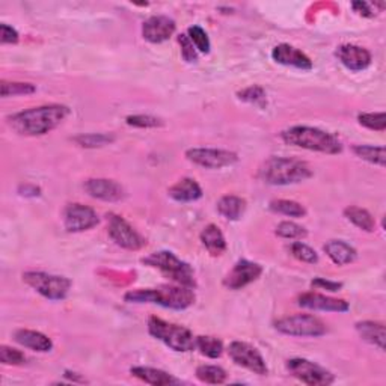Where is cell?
<instances>
[{
  "instance_id": "cell-15",
  "label": "cell",
  "mask_w": 386,
  "mask_h": 386,
  "mask_svg": "<svg viewBox=\"0 0 386 386\" xmlns=\"http://www.w3.org/2000/svg\"><path fill=\"white\" fill-rule=\"evenodd\" d=\"M298 305L311 311H326V313H347L350 310V305L343 299L329 298L318 293H303L298 298Z\"/></svg>"
},
{
  "instance_id": "cell-11",
  "label": "cell",
  "mask_w": 386,
  "mask_h": 386,
  "mask_svg": "<svg viewBox=\"0 0 386 386\" xmlns=\"http://www.w3.org/2000/svg\"><path fill=\"white\" fill-rule=\"evenodd\" d=\"M186 157L205 169H224L239 160L236 152L217 148H190L186 151Z\"/></svg>"
},
{
  "instance_id": "cell-7",
  "label": "cell",
  "mask_w": 386,
  "mask_h": 386,
  "mask_svg": "<svg viewBox=\"0 0 386 386\" xmlns=\"http://www.w3.org/2000/svg\"><path fill=\"white\" fill-rule=\"evenodd\" d=\"M275 329L284 335L302 337V338H317L328 332L326 325L318 317L308 314L287 315L275 321Z\"/></svg>"
},
{
  "instance_id": "cell-29",
  "label": "cell",
  "mask_w": 386,
  "mask_h": 386,
  "mask_svg": "<svg viewBox=\"0 0 386 386\" xmlns=\"http://www.w3.org/2000/svg\"><path fill=\"white\" fill-rule=\"evenodd\" d=\"M195 349H198L199 353L204 356H207L210 359H217L224 353V344L216 337L201 335V337H197L195 340Z\"/></svg>"
},
{
  "instance_id": "cell-10",
  "label": "cell",
  "mask_w": 386,
  "mask_h": 386,
  "mask_svg": "<svg viewBox=\"0 0 386 386\" xmlns=\"http://www.w3.org/2000/svg\"><path fill=\"white\" fill-rule=\"evenodd\" d=\"M108 217V233L118 246L127 251H139L145 246L147 240L140 236L122 216L110 213Z\"/></svg>"
},
{
  "instance_id": "cell-6",
  "label": "cell",
  "mask_w": 386,
  "mask_h": 386,
  "mask_svg": "<svg viewBox=\"0 0 386 386\" xmlns=\"http://www.w3.org/2000/svg\"><path fill=\"white\" fill-rule=\"evenodd\" d=\"M150 335L168 345L171 350L187 353L195 349V337L193 333L179 325L168 323L159 317H150L148 320Z\"/></svg>"
},
{
  "instance_id": "cell-24",
  "label": "cell",
  "mask_w": 386,
  "mask_h": 386,
  "mask_svg": "<svg viewBox=\"0 0 386 386\" xmlns=\"http://www.w3.org/2000/svg\"><path fill=\"white\" fill-rule=\"evenodd\" d=\"M201 241L204 244V248L209 251L210 255L213 256H219L222 255L225 251H226V240L222 234L221 228H219L217 225H207L201 233Z\"/></svg>"
},
{
  "instance_id": "cell-9",
  "label": "cell",
  "mask_w": 386,
  "mask_h": 386,
  "mask_svg": "<svg viewBox=\"0 0 386 386\" xmlns=\"http://www.w3.org/2000/svg\"><path fill=\"white\" fill-rule=\"evenodd\" d=\"M286 368L294 379L310 386H329L335 382V376L329 370L308 361L305 358L288 359Z\"/></svg>"
},
{
  "instance_id": "cell-34",
  "label": "cell",
  "mask_w": 386,
  "mask_h": 386,
  "mask_svg": "<svg viewBox=\"0 0 386 386\" xmlns=\"http://www.w3.org/2000/svg\"><path fill=\"white\" fill-rule=\"evenodd\" d=\"M276 234L282 239H290V240H301L305 239L308 236V231L296 222H290V221H284L281 222L276 226Z\"/></svg>"
},
{
  "instance_id": "cell-17",
  "label": "cell",
  "mask_w": 386,
  "mask_h": 386,
  "mask_svg": "<svg viewBox=\"0 0 386 386\" xmlns=\"http://www.w3.org/2000/svg\"><path fill=\"white\" fill-rule=\"evenodd\" d=\"M83 187L89 197L108 202L121 201L125 195L124 187L120 183L108 178H91L83 184Z\"/></svg>"
},
{
  "instance_id": "cell-26",
  "label": "cell",
  "mask_w": 386,
  "mask_h": 386,
  "mask_svg": "<svg viewBox=\"0 0 386 386\" xmlns=\"http://www.w3.org/2000/svg\"><path fill=\"white\" fill-rule=\"evenodd\" d=\"M246 210V201L236 195H225L217 201V212L228 221H239Z\"/></svg>"
},
{
  "instance_id": "cell-22",
  "label": "cell",
  "mask_w": 386,
  "mask_h": 386,
  "mask_svg": "<svg viewBox=\"0 0 386 386\" xmlns=\"http://www.w3.org/2000/svg\"><path fill=\"white\" fill-rule=\"evenodd\" d=\"M168 195L178 202H193L202 197V189L193 178H182L178 183L169 187Z\"/></svg>"
},
{
  "instance_id": "cell-23",
  "label": "cell",
  "mask_w": 386,
  "mask_h": 386,
  "mask_svg": "<svg viewBox=\"0 0 386 386\" xmlns=\"http://www.w3.org/2000/svg\"><path fill=\"white\" fill-rule=\"evenodd\" d=\"M356 330L364 341L376 345L379 350H385V341H386V329L383 323H379V321H359L356 323Z\"/></svg>"
},
{
  "instance_id": "cell-35",
  "label": "cell",
  "mask_w": 386,
  "mask_h": 386,
  "mask_svg": "<svg viewBox=\"0 0 386 386\" xmlns=\"http://www.w3.org/2000/svg\"><path fill=\"white\" fill-rule=\"evenodd\" d=\"M290 251L293 254V256L296 260H299L302 263H306V264H315L318 261V255L317 252L308 246V244L302 243V241H294L291 243L290 246Z\"/></svg>"
},
{
  "instance_id": "cell-38",
  "label": "cell",
  "mask_w": 386,
  "mask_h": 386,
  "mask_svg": "<svg viewBox=\"0 0 386 386\" xmlns=\"http://www.w3.org/2000/svg\"><path fill=\"white\" fill-rule=\"evenodd\" d=\"M127 125L137 127V128H156L163 125L160 118L151 117V115H130L125 118Z\"/></svg>"
},
{
  "instance_id": "cell-33",
  "label": "cell",
  "mask_w": 386,
  "mask_h": 386,
  "mask_svg": "<svg viewBox=\"0 0 386 386\" xmlns=\"http://www.w3.org/2000/svg\"><path fill=\"white\" fill-rule=\"evenodd\" d=\"M35 91H36V88L32 83L8 82V80L0 82V93H2L4 98L16 97V95H29V94H33Z\"/></svg>"
},
{
  "instance_id": "cell-44",
  "label": "cell",
  "mask_w": 386,
  "mask_h": 386,
  "mask_svg": "<svg viewBox=\"0 0 386 386\" xmlns=\"http://www.w3.org/2000/svg\"><path fill=\"white\" fill-rule=\"evenodd\" d=\"M352 6L358 12V14H361L364 17H375V12H372L371 5L367 2H353Z\"/></svg>"
},
{
  "instance_id": "cell-41",
  "label": "cell",
  "mask_w": 386,
  "mask_h": 386,
  "mask_svg": "<svg viewBox=\"0 0 386 386\" xmlns=\"http://www.w3.org/2000/svg\"><path fill=\"white\" fill-rule=\"evenodd\" d=\"M237 95L240 100L248 103H264L266 100V91L259 85H252L246 89H243V91H240Z\"/></svg>"
},
{
  "instance_id": "cell-36",
  "label": "cell",
  "mask_w": 386,
  "mask_h": 386,
  "mask_svg": "<svg viewBox=\"0 0 386 386\" xmlns=\"http://www.w3.org/2000/svg\"><path fill=\"white\" fill-rule=\"evenodd\" d=\"M358 121L365 128H370V130L375 132H385L386 128V115L385 112H377V113H361L358 117Z\"/></svg>"
},
{
  "instance_id": "cell-8",
  "label": "cell",
  "mask_w": 386,
  "mask_h": 386,
  "mask_svg": "<svg viewBox=\"0 0 386 386\" xmlns=\"http://www.w3.org/2000/svg\"><path fill=\"white\" fill-rule=\"evenodd\" d=\"M23 281L48 301L66 299L71 288V281L68 278L46 272H24Z\"/></svg>"
},
{
  "instance_id": "cell-14",
  "label": "cell",
  "mask_w": 386,
  "mask_h": 386,
  "mask_svg": "<svg viewBox=\"0 0 386 386\" xmlns=\"http://www.w3.org/2000/svg\"><path fill=\"white\" fill-rule=\"evenodd\" d=\"M263 273V267L259 263L249 260H240L229 270L224 278V287L228 290H241L252 284Z\"/></svg>"
},
{
  "instance_id": "cell-43",
  "label": "cell",
  "mask_w": 386,
  "mask_h": 386,
  "mask_svg": "<svg viewBox=\"0 0 386 386\" xmlns=\"http://www.w3.org/2000/svg\"><path fill=\"white\" fill-rule=\"evenodd\" d=\"M311 287L313 288H320V290H326L330 293L340 291L343 288V282H335V281H328L323 278H315L311 281Z\"/></svg>"
},
{
  "instance_id": "cell-39",
  "label": "cell",
  "mask_w": 386,
  "mask_h": 386,
  "mask_svg": "<svg viewBox=\"0 0 386 386\" xmlns=\"http://www.w3.org/2000/svg\"><path fill=\"white\" fill-rule=\"evenodd\" d=\"M0 362L4 365H23L26 362V356L17 349L2 345L0 347Z\"/></svg>"
},
{
  "instance_id": "cell-28",
  "label": "cell",
  "mask_w": 386,
  "mask_h": 386,
  "mask_svg": "<svg viewBox=\"0 0 386 386\" xmlns=\"http://www.w3.org/2000/svg\"><path fill=\"white\" fill-rule=\"evenodd\" d=\"M353 152L359 159L367 160L372 165H377L383 168L386 163V150L385 147H375V145H355Z\"/></svg>"
},
{
  "instance_id": "cell-1",
  "label": "cell",
  "mask_w": 386,
  "mask_h": 386,
  "mask_svg": "<svg viewBox=\"0 0 386 386\" xmlns=\"http://www.w3.org/2000/svg\"><path fill=\"white\" fill-rule=\"evenodd\" d=\"M70 115V109L63 105H46L26 109L9 115V127L21 136H43L55 130Z\"/></svg>"
},
{
  "instance_id": "cell-32",
  "label": "cell",
  "mask_w": 386,
  "mask_h": 386,
  "mask_svg": "<svg viewBox=\"0 0 386 386\" xmlns=\"http://www.w3.org/2000/svg\"><path fill=\"white\" fill-rule=\"evenodd\" d=\"M113 140H115V136L109 133H88V135H80L74 137V142H77L80 147H85V148L105 147V145L112 144Z\"/></svg>"
},
{
  "instance_id": "cell-19",
  "label": "cell",
  "mask_w": 386,
  "mask_h": 386,
  "mask_svg": "<svg viewBox=\"0 0 386 386\" xmlns=\"http://www.w3.org/2000/svg\"><path fill=\"white\" fill-rule=\"evenodd\" d=\"M272 58L275 62L281 63L286 67H294L299 70H311L313 61L308 58L303 51L296 48L290 44H279L273 48Z\"/></svg>"
},
{
  "instance_id": "cell-12",
  "label": "cell",
  "mask_w": 386,
  "mask_h": 386,
  "mask_svg": "<svg viewBox=\"0 0 386 386\" xmlns=\"http://www.w3.org/2000/svg\"><path fill=\"white\" fill-rule=\"evenodd\" d=\"M228 355L236 365L246 368L255 372V375L266 376L268 372L263 355L248 343L233 341L228 345Z\"/></svg>"
},
{
  "instance_id": "cell-31",
  "label": "cell",
  "mask_w": 386,
  "mask_h": 386,
  "mask_svg": "<svg viewBox=\"0 0 386 386\" xmlns=\"http://www.w3.org/2000/svg\"><path fill=\"white\" fill-rule=\"evenodd\" d=\"M197 377L210 385H221L226 380V371L217 365H199L197 368Z\"/></svg>"
},
{
  "instance_id": "cell-16",
  "label": "cell",
  "mask_w": 386,
  "mask_h": 386,
  "mask_svg": "<svg viewBox=\"0 0 386 386\" xmlns=\"http://www.w3.org/2000/svg\"><path fill=\"white\" fill-rule=\"evenodd\" d=\"M177 24L172 19L166 16H152L142 24V36L148 43L160 44L168 41L174 35Z\"/></svg>"
},
{
  "instance_id": "cell-21",
  "label": "cell",
  "mask_w": 386,
  "mask_h": 386,
  "mask_svg": "<svg viewBox=\"0 0 386 386\" xmlns=\"http://www.w3.org/2000/svg\"><path fill=\"white\" fill-rule=\"evenodd\" d=\"M323 251L326 252L330 261L337 266L350 264L358 256L356 249L343 240H329L323 246Z\"/></svg>"
},
{
  "instance_id": "cell-20",
  "label": "cell",
  "mask_w": 386,
  "mask_h": 386,
  "mask_svg": "<svg viewBox=\"0 0 386 386\" xmlns=\"http://www.w3.org/2000/svg\"><path fill=\"white\" fill-rule=\"evenodd\" d=\"M14 340L20 345L28 347V349L40 353H47L53 349V343H51V340L38 330L19 329L14 332Z\"/></svg>"
},
{
  "instance_id": "cell-30",
  "label": "cell",
  "mask_w": 386,
  "mask_h": 386,
  "mask_svg": "<svg viewBox=\"0 0 386 386\" xmlns=\"http://www.w3.org/2000/svg\"><path fill=\"white\" fill-rule=\"evenodd\" d=\"M270 210L284 214V216H290V217H303L306 216V209L303 207L302 204L296 202V201H290V199H275L270 202Z\"/></svg>"
},
{
  "instance_id": "cell-3",
  "label": "cell",
  "mask_w": 386,
  "mask_h": 386,
  "mask_svg": "<svg viewBox=\"0 0 386 386\" xmlns=\"http://www.w3.org/2000/svg\"><path fill=\"white\" fill-rule=\"evenodd\" d=\"M313 177L311 166L299 159L270 157L259 169V178L270 186H288L302 183Z\"/></svg>"
},
{
  "instance_id": "cell-25",
  "label": "cell",
  "mask_w": 386,
  "mask_h": 386,
  "mask_svg": "<svg viewBox=\"0 0 386 386\" xmlns=\"http://www.w3.org/2000/svg\"><path fill=\"white\" fill-rule=\"evenodd\" d=\"M132 375L137 377L139 380H142L145 383L154 385V386H168L178 383L175 377H172L169 372H166L159 368H152V367H133L130 370Z\"/></svg>"
},
{
  "instance_id": "cell-42",
  "label": "cell",
  "mask_w": 386,
  "mask_h": 386,
  "mask_svg": "<svg viewBox=\"0 0 386 386\" xmlns=\"http://www.w3.org/2000/svg\"><path fill=\"white\" fill-rule=\"evenodd\" d=\"M19 32L12 28V26H8L6 23L0 24V43L2 44H16L19 43Z\"/></svg>"
},
{
  "instance_id": "cell-37",
  "label": "cell",
  "mask_w": 386,
  "mask_h": 386,
  "mask_svg": "<svg viewBox=\"0 0 386 386\" xmlns=\"http://www.w3.org/2000/svg\"><path fill=\"white\" fill-rule=\"evenodd\" d=\"M187 36L190 38L193 46H195L201 51V53H209L210 40H209L207 32H205L201 26H192V28H189Z\"/></svg>"
},
{
  "instance_id": "cell-13",
  "label": "cell",
  "mask_w": 386,
  "mask_h": 386,
  "mask_svg": "<svg viewBox=\"0 0 386 386\" xmlns=\"http://www.w3.org/2000/svg\"><path fill=\"white\" fill-rule=\"evenodd\" d=\"M100 222L98 214L94 209L83 204H68L63 210V226L68 233H83L93 229Z\"/></svg>"
},
{
  "instance_id": "cell-2",
  "label": "cell",
  "mask_w": 386,
  "mask_h": 386,
  "mask_svg": "<svg viewBox=\"0 0 386 386\" xmlns=\"http://www.w3.org/2000/svg\"><path fill=\"white\" fill-rule=\"evenodd\" d=\"M124 299L130 303H156L171 310H186L195 302V293L184 286L165 284L156 288L132 290L125 293Z\"/></svg>"
},
{
  "instance_id": "cell-5",
  "label": "cell",
  "mask_w": 386,
  "mask_h": 386,
  "mask_svg": "<svg viewBox=\"0 0 386 386\" xmlns=\"http://www.w3.org/2000/svg\"><path fill=\"white\" fill-rule=\"evenodd\" d=\"M142 263L148 267L160 270V273L166 278H169L174 284L184 286L189 288L197 287L193 268L183 260H179L175 254L169 251L154 252L145 256V259H142Z\"/></svg>"
},
{
  "instance_id": "cell-40",
  "label": "cell",
  "mask_w": 386,
  "mask_h": 386,
  "mask_svg": "<svg viewBox=\"0 0 386 386\" xmlns=\"http://www.w3.org/2000/svg\"><path fill=\"white\" fill-rule=\"evenodd\" d=\"M178 44L182 47V56L186 62L193 63L198 61V53H197V47L193 46V43L190 41V38L187 35H179L178 36Z\"/></svg>"
},
{
  "instance_id": "cell-27",
  "label": "cell",
  "mask_w": 386,
  "mask_h": 386,
  "mask_svg": "<svg viewBox=\"0 0 386 386\" xmlns=\"http://www.w3.org/2000/svg\"><path fill=\"white\" fill-rule=\"evenodd\" d=\"M344 216H345L347 221L352 222L359 229L365 231V233H371V231H375V226H376L375 219H372L371 213L365 209L356 207V205H350V207L344 209Z\"/></svg>"
},
{
  "instance_id": "cell-4",
  "label": "cell",
  "mask_w": 386,
  "mask_h": 386,
  "mask_svg": "<svg viewBox=\"0 0 386 386\" xmlns=\"http://www.w3.org/2000/svg\"><path fill=\"white\" fill-rule=\"evenodd\" d=\"M281 139L287 145L317 151L323 154H340L343 151L341 140L329 132L317 127L294 125L281 133Z\"/></svg>"
},
{
  "instance_id": "cell-18",
  "label": "cell",
  "mask_w": 386,
  "mask_h": 386,
  "mask_svg": "<svg viewBox=\"0 0 386 386\" xmlns=\"http://www.w3.org/2000/svg\"><path fill=\"white\" fill-rule=\"evenodd\" d=\"M335 55L343 66L350 71H364L371 66V53L364 48L355 44H343L337 48Z\"/></svg>"
}]
</instances>
